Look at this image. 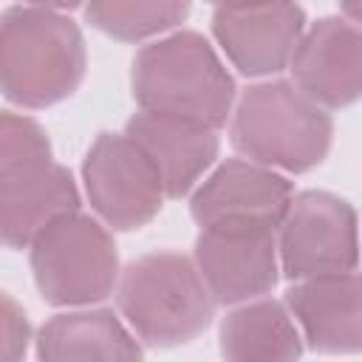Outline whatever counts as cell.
Here are the masks:
<instances>
[{
	"label": "cell",
	"mask_w": 362,
	"mask_h": 362,
	"mask_svg": "<svg viewBox=\"0 0 362 362\" xmlns=\"http://www.w3.org/2000/svg\"><path fill=\"white\" fill-rule=\"evenodd\" d=\"M28 3L45 6V8H71V6H76L79 0H28Z\"/></svg>",
	"instance_id": "cell-20"
},
{
	"label": "cell",
	"mask_w": 362,
	"mask_h": 362,
	"mask_svg": "<svg viewBox=\"0 0 362 362\" xmlns=\"http://www.w3.org/2000/svg\"><path fill=\"white\" fill-rule=\"evenodd\" d=\"M303 23L305 14L294 0H269L246 8H218L212 31L238 71L263 76L291 62Z\"/></svg>",
	"instance_id": "cell-10"
},
{
	"label": "cell",
	"mask_w": 362,
	"mask_h": 362,
	"mask_svg": "<svg viewBox=\"0 0 362 362\" xmlns=\"http://www.w3.org/2000/svg\"><path fill=\"white\" fill-rule=\"evenodd\" d=\"M215 303L198 263L178 252L133 260L119 283V308L150 345L192 339L212 320Z\"/></svg>",
	"instance_id": "cell-3"
},
{
	"label": "cell",
	"mask_w": 362,
	"mask_h": 362,
	"mask_svg": "<svg viewBox=\"0 0 362 362\" xmlns=\"http://www.w3.org/2000/svg\"><path fill=\"white\" fill-rule=\"evenodd\" d=\"M300 334L280 303L263 300L232 311L221 325V348L226 356H297Z\"/></svg>",
	"instance_id": "cell-16"
},
{
	"label": "cell",
	"mask_w": 362,
	"mask_h": 362,
	"mask_svg": "<svg viewBox=\"0 0 362 362\" xmlns=\"http://www.w3.org/2000/svg\"><path fill=\"white\" fill-rule=\"evenodd\" d=\"M280 263L294 280L354 272L359 260L356 215L328 192H300L280 221Z\"/></svg>",
	"instance_id": "cell-7"
},
{
	"label": "cell",
	"mask_w": 362,
	"mask_h": 362,
	"mask_svg": "<svg viewBox=\"0 0 362 362\" xmlns=\"http://www.w3.org/2000/svg\"><path fill=\"white\" fill-rule=\"evenodd\" d=\"M291 204V187L283 175L266 170V164H249L240 158L218 167L206 184L192 195L195 221H266L280 226L286 209Z\"/></svg>",
	"instance_id": "cell-13"
},
{
	"label": "cell",
	"mask_w": 362,
	"mask_h": 362,
	"mask_svg": "<svg viewBox=\"0 0 362 362\" xmlns=\"http://www.w3.org/2000/svg\"><path fill=\"white\" fill-rule=\"evenodd\" d=\"M232 144L257 164L303 173L322 161L331 144V119L300 85H255L238 99Z\"/></svg>",
	"instance_id": "cell-2"
},
{
	"label": "cell",
	"mask_w": 362,
	"mask_h": 362,
	"mask_svg": "<svg viewBox=\"0 0 362 362\" xmlns=\"http://www.w3.org/2000/svg\"><path fill=\"white\" fill-rule=\"evenodd\" d=\"M85 71L79 28L42 8H8L3 17V88L11 102L42 107L68 96Z\"/></svg>",
	"instance_id": "cell-4"
},
{
	"label": "cell",
	"mask_w": 362,
	"mask_h": 362,
	"mask_svg": "<svg viewBox=\"0 0 362 362\" xmlns=\"http://www.w3.org/2000/svg\"><path fill=\"white\" fill-rule=\"evenodd\" d=\"M305 339L320 351L362 348V277L342 272L300 280L286 297Z\"/></svg>",
	"instance_id": "cell-14"
},
{
	"label": "cell",
	"mask_w": 362,
	"mask_h": 362,
	"mask_svg": "<svg viewBox=\"0 0 362 362\" xmlns=\"http://www.w3.org/2000/svg\"><path fill=\"white\" fill-rule=\"evenodd\" d=\"M3 238L8 246L31 243L51 221L74 212L71 173L51 161L48 139L25 116H3Z\"/></svg>",
	"instance_id": "cell-5"
},
{
	"label": "cell",
	"mask_w": 362,
	"mask_h": 362,
	"mask_svg": "<svg viewBox=\"0 0 362 362\" xmlns=\"http://www.w3.org/2000/svg\"><path fill=\"white\" fill-rule=\"evenodd\" d=\"M192 0H88V20L124 42H136L178 25Z\"/></svg>",
	"instance_id": "cell-17"
},
{
	"label": "cell",
	"mask_w": 362,
	"mask_h": 362,
	"mask_svg": "<svg viewBox=\"0 0 362 362\" xmlns=\"http://www.w3.org/2000/svg\"><path fill=\"white\" fill-rule=\"evenodd\" d=\"M124 133L150 156L170 198L189 192L218 153L215 127L187 116L141 110Z\"/></svg>",
	"instance_id": "cell-12"
},
{
	"label": "cell",
	"mask_w": 362,
	"mask_h": 362,
	"mask_svg": "<svg viewBox=\"0 0 362 362\" xmlns=\"http://www.w3.org/2000/svg\"><path fill=\"white\" fill-rule=\"evenodd\" d=\"M294 82L320 105L342 107L362 96V25L328 17L308 28L291 57Z\"/></svg>",
	"instance_id": "cell-11"
},
{
	"label": "cell",
	"mask_w": 362,
	"mask_h": 362,
	"mask_svg": "<svg viewBox=\"0 0 362 362\" xmlns=\"http://www.w3.org/2000/svg\"><path fill=\"white\" fill-rule=\"evenodd\" d=\"M209 3H215L218 8H246V6H260L269 0H209Z\"/></svg>",
	"instance_id": "cell-19"
},
{
	"label": "cell",
	"mask_w": 362,
	"mask_h": 362,
	"mask_svg": "<svg viewBox=\"0 0 362 362\" xmlns=\"http://www.w3.org/2000/svg\"><path fill=\"white\" fill-rule=\"evenodd\" d=\"M85 187L96 212L116 229H139L167 195L150 156L127 133H102L85 158Z\"/></svg>",
	"instance_id": "cell-9"
},
{
	"label": "cell",
	"mask_w": 362,
	"mask_h": 362,
	"mask_svg": "<svg viewBox=\"0 0 362 362\" xmlns=\"http://www.w3.org/2000/svg\"><path fill=\"white\" fill-rule=\"evenodd\" d=\"M277 226L266 221H212L195 240V263L218 303L266 294L277 280Z\"/></svg>",
	"instance_id": "cell-8"
},
{
	"label": "cell",
	"mask_w": 362,
	"mask_h": 362,
	"mask_svg": "<svg viewBox=\"0 0 362 362\" xmlns=\"http://www.w3.org/2000/svg\"><path fill=\"white\" fill-rule=\"evenodd\" d=\"M133 96L141 110L221 127L232 110L235 82L201 34L181 31L139 51L133 59Z\"/></svg>",
	"instance_id": "cell-1"
},
{
	"label": "cell",
	"mask_w": 362,
	"mask_h": 362,
	"mask_svg": "<svg viewBox=\"0 0 362 362\" xmlns=\"http://www.w3.org/2000/svg\"><path fill=\"white\" fill-rule=\"evenodd\" d=\"M342 8L356 25H362V0H342Z\"/></svg>",
	"instance_id": "cell-18"
},
{
	"label": "cell",
	"mask_w": 362,
	"mask_h": 362,
	"mask_svg": "<svg viewBox=\"0 0 362 362\" xmlns=\"http://www.w3.org/2000/svg\"><path fill=\"white\" fill-rule=\"evenodd\" d=\"M40 356L42 359H88V356L133 359L141 356V351L110 311H82V314H59L42 328Z\"/></svg>",
	"instance_id": "cell-15"
},
{
	"label": "cell",
	"mask_w": 362,
	"mask_h": 362,
	"mask_svg": "<svg viewBox=\"0 0 362 362\" xmlns=\"http://www.w3.org/2000/svg\"><path fill=\"white\" fill-rule=\"evenodd\" d=\"M31 266L48 303H93L116 283V246L85 215H62L31 240Z\"/></svg>",
	"instance_id": "cell-6"
}]
</instances>
